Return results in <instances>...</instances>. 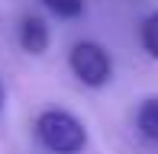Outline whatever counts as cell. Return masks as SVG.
I'll list each match as a JSON object with an SVG mask.
<instances>
[{
	"label": "cell",
	"instance_id": "1",
	"mask_svg": "<svg viewBox=\"0 0 158 154\" xmlns=\"http://www.w3.org/2000/svg\"><path fill=\"white\" fill-rule=\"evenodd\" d=\"M35 138L52 154H81L87 144V129L77 116L64 109H45L35 119Z\"/></svg>",
	"mask_w": 158,
	"mask_h": 154
},
{
	"label": "cell",
	"instance_id": "2",
	"mask_svg": "<svg viewBox=\"0 0 158 154\" xmlns=\"http://www.w3.org/2000/svg\"><path fill=\"white\" fill-rule=\"evenodd\" d=\"M68 64H71V74L84 83V87H106L113 77V58L103 45L97 42H77L68 55Z\"/></svg>",
	"mask_w": 158,
	"mask_h": 154
},
{
	"label": "cell",
	"instance_id": "3",
	"mask_svg": "<svg viewBox=\"0 0 158 154\" xmlns=\"http://www.w3.org/2000/svg\"><path fill=\"white\" fill-rule=\"evenodd\" d=\"M48 42H52V36H48V26L42 16H26L19 23V45H23V52L42 55L48 48Z\"/></svg>",
	"mask_w": 158,
	"mask_h": 154
},
{
	"label": "cell",
	"instance_id": "4",
	"mask_svg": "<svg viewBox=\"0 0 158 154\" xmlns=\"http://www.w3.org/2000/svg\"><path fill=\"white\" fill-rule=\"evenodd\" d=\"M135 122H139V132L148 138V141H158V96H152V100H145L139 106Z\"/></svg>",
	"mask_w": 158,
	"mask_h": 154
},
{
	"label": "cell",
	"instance_id": "5",
	"mask_svg": "<svg viewBox=\"0 0 158 154\" xmlns=\"http://www.w3.org/2000/svg\"><path fill=\"white\" fill-rule=\"evenodd\" d=\"M139 42H142V48L148 52V58L158 61V13H152V16L142 19V26H139Z\"/></svg>",
	"mask_w": 158,
	"mask_h": 154
},
{
	"label": "cell",
	"instance_id": "6",
	"mask_svg": "<svg viewBox=\"0 0 158 154\" xmlns=\"http://www.w3.org/2000/svg\"><path fill=\"white\" fill-rule=\"evenodd\" d=\"M45 10H52L58 19H77L84 13V0H42Z\"/></svg>",
	"mask_w": 158,
	"mask_h": 154
},
{
	"label": "cell",
	"instance_id": "7",
	"mask_svg": "<svg viewBox=\"0 0 158 154\" xmlns=\"http://www.w3.org/2000/svg\"><path fill=\"white\" fill-rule=\"evenodd\" d=\"M3 103H6V87H3V80H0V113H3Z\"/></svg>",
	"mask_w": 158,
	"mask_h": 154
}]
</instances>
